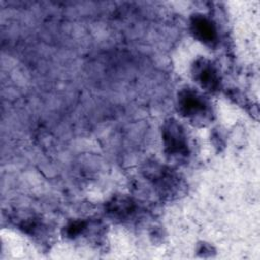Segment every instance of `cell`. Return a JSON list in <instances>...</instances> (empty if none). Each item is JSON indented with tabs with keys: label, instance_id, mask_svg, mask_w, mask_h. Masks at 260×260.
Instances as JSON below:
<instances>
[{
	"label": "cell",
	"instance_id": "cell-5",
	"mask_svg": "<svg viewBox=\"0 0 260 260\" xmlns=\"http://www.w3.org/2000/svg\"><path fill=\"white\" fill-rule=\"evenodd\" d=\"M108 210L114 216L117 217H125L129 215L133 210V203L130 199L125 197H117L114 198L108 205Z\"/></svg>",
	"mask_w": 260,
	"mask_h": 260
},
{
	"label": "cell",
	"instance_id": "cell-2",
	"mask_svg": "<svg viewBox=\"0 0 260 260\" xmlns=\"http://www.w3.org/2000/svg\"><path fill=\"white\" fill-rule=\"evenodd\" d=\"M162 139L165 148L170 155L179 158L188 155L189 147L187 135L178 122L174 120L166 122L162 129Z\"/></svg>",
	"mask_w": 260,
	"mask_h": 260
},
{
	"label": "cell",
	"instance_id": "cell-3",
	"mask_svg": "<svg viewBox=\"0 0 260 260\" xmlns=\"http://www.w3.org/2000/svg\"><path fill=\"white\" fill-rule=\"evenodd\" d=\"M194 78L205 89L214 91L219 87V75L216 68L206 59L198 60L193 69Z\"/></svg>",
	"mask_w": 260,
	"mask_h": 260
},
{
	"label": "cell",
	"instance_id": "cell-1",
	"mask_svg": "<svg viewBox=\"0 0 260 260\" xmlns=\"http://www.w3.org/2000/svg\"><path fill=\"white\" fill-rule=\"evenodd\" d=\"M178 106L182 115L193 121H206L210 114L206 99L192 88L183 89L179 93Z\"/></svg>",
	"mask_w": 260,
	"mask_h": 260
},
{
	"label": "cell",
	"instance_id": "cell-4",
	"mask_svg": "<svg viewBox=\"0 0 260 260\" xmlns=\"http://www.w3.org/2000/svg\"><path fill=\"white\" fill-rule=\"evenodd\" d=\"M191 30L200 42L213 45L217 41V30L214 23L204 15H195L191 20Z\"/></svg>",
	"mask_w": 260,
	"mask_h": 260
}]
</instances>
